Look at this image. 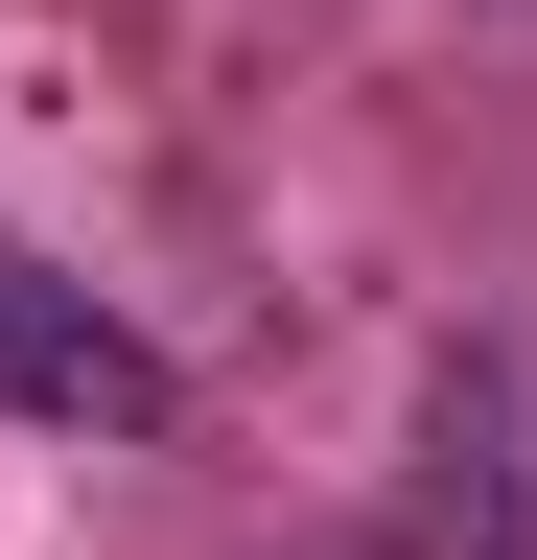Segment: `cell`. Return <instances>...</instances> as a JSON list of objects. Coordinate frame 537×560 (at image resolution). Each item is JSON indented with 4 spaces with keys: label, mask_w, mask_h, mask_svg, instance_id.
I'll use <instances>...</instances> for the list:
<instances>
[{
    "label": "cell",
    "mask_w": 537,
    "mask_h": 560,
    "mask_svg": "<svg viewBox=\"0 0 537 560\" xmlns=\"http://www.w3.org/2000/svg\"><path fill=\"white\" fill-rule=\"evenodd\" d=\"M0 420H47V444H164L187 374H164V350L117 327L47 234H0Z\"/></svg>",
    "instance_id": "1"
}]
</instances>
